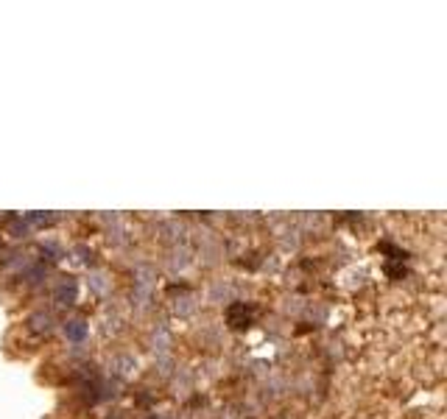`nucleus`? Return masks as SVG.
Wrapping results in <instances>:
<instances>
[{"mask_svg":"<svg viewBox=\"0 0 447 419\" xmlns=\"http://www.w3.org/2000/svg\"><path fill=\"white\" fill-rule=\"evenodd\" d=\"M65 336H68L71 341H84L87 324H84V322H68V324H65Z\"/></svg>","mask_w":447,"mask_h":419,"instance_id":"obj_1","label":"nucleus"},{"mask_svg":"<svg viewBox=\"0 0 447 419\" xmlns=\"http://www.w3.org/2000/svg\"><path fill=\"white\" fill-rule=\"evenodd\" d=\"M73 299H75V285L73 282H62L59 291H56V302L59 305H71Z\"/></svg>","mask_w":447,"mask_h":419,"instance_id":"obj_2","label":"nucleus"}]
</instances>
